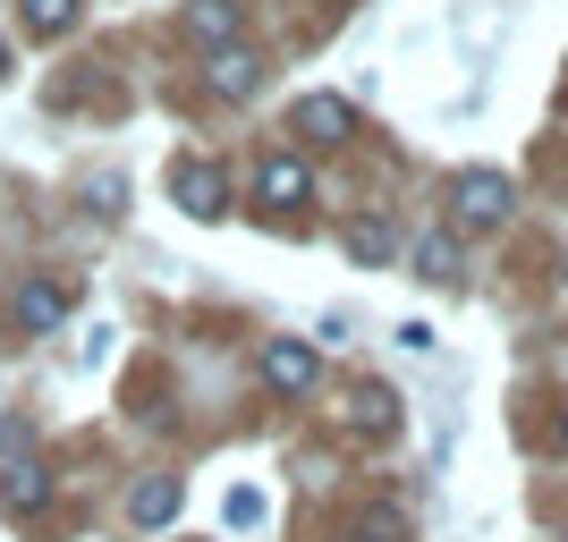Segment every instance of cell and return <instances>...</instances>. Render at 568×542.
<instances>
[{
	"label": "cell",
	"mask_w": 568,
	"mask_h": 542,
	"mask_svg": "<svg viewBox=\"0 0 568 542\" xmlns=\"http://www.w3.org/2000/svg\"><path fill=\"white\" fill-rule=\"evenodd\" d=\"M450 204H458V229H500L509 204H518V187H509L500 170H467V178L450 187Z\"/></svg>",
	"instance_id": "6da1fadb"
},
{
	"label": "cell",
	"mask_w": 568,
	"mask_h": 542,
	"mask_svg": "<svg viewBox=\"0 0 568 542\" xmlns=\"http://www.w3.org/2000/svg\"><path fill=\"white\" fill-rule=\"evenodd\" d=\"M69 306H77V297H69V280H18V288H9V323H18L26 339L60 330V323H69Z\"/></svg>",
	"instance_id": "7a4b0ae2"
},
{
	"label": "cell",
	"mask_w": 568,
	"mask_h": 542,
	"mask_svg": "<svg viewBox=\"0 0 568 542\" xmlns=\"http://www.w3.org/2000/svg\"><path fill=\"white\" fill-rule=\"evenodd\" d=\"M0 509H9V518H34V509H51V467L43 458H0Z\"/></svg>",
	"instance_id": "3957f363"
},
{
	"label": "cell",
	"mask_w": 568,
	"mask_h": 542,
	"mask_svg": "<svg viewBox=\"0 0 568 542\" xmlns=\"http://www.w3.org/2000/svg\"><path fill=\"white\" fill-rule=\"evenodd\" d=\"M170 187H179V213H187V221H221V213H230V178H221V162H179Z\"/></svg>",
	"instance_id": "277c9868"
},
{
	"label": "cell",
	"mask_w": 568,
	"mask_h": 542,
	"mask_svg": "<svg viewBox=\"0 0 568 542\" xmlns=\"http://www.w3.org/2000/svg\"><path fill=\"white\" fill-rule=\"evenodd\" d=\"M306 195H314V178H306L297 153H272V162L255 170V204H263V213H297Z\"/></svg>",
	"instance_id": "5b68a950"
},
{
	"label": "cell",
	"mask_w": 568,
	"mask_h": 542,
	"mask_svg": "<svg viewBox=\"0 0 568 542\" xmlns=\"http://www.w3.org/2000/svg\"><path fill=\"white\" fill-rule=\"evenodd\" d=\"M348 127H356V111L339 94H306L288 111V136H306V144H348Z\"/></svg>",
	"instance_id": "8992f818"
},
{
	"label": "cell",
	"mask_w": 568,
	"mask_h": 542,
	"mask_svg": "<svg viewBox=\"0 0 568 542\" xmlns=\"http://www.w3.org/2000/svg\"><path fill=\"white\" fill-rule=\"evenodd\" d=\"M314 374H323V365H314L306 339H272V348H263V381H272V390H288V399H306Z\"/></svg>",
	"instance_id": "52a82bcc"
},
{
	"label": "cell",
	"mask_w": 568,
	"mask_h": 542,
	"mask_svg": "<svg viewBox=\"0 0 568 542\" xmlns=\"http://www.w3.org/2000/svg\"><path fill=\"white\" fill-rule=\"evenodd\" d=\"M339 416H348V432H365V441H390V432H399V399H390L382 381H356Z\"/></svg>",
	"instance_id": "ba28073f"
},
{
	"label": "cell",
	"mask_w": 568,
	"mask_h": 542,
	"mask_svg": "<svg viewBox=\"0 0 568 542\" xmlns=\"http://www.w3.org/2000/svg\"><path fill=\"white\" fill-rule=\"evenodd\" d=\"M204 76H213L221 102H246V94L263 85V60H255L246 43H230V51H213V60H204Z\"/></svg>",
	"instance_id": "9c48e42d"
},
{
	"label": "cell",
	"mask_w": 568,
	"mask_h": 542,
	"mask_svg": "<svg viewBox=\"0 0 568 542\" xmlns=\"http://www.w3.org/2000/svg\"><path fill=\"white\" fill-rule=\"evenodd\" d=\"M187 43L230 51L237 43V0H195V9H187Z\"/></svg>",
	"instance_id": "30bf717a"
},
{
	"label": "cell",
	"mask_w": 568,
	"mask_h": 542,
	"mask_svg": "<svg viewBox=\"0 0 568 542\" xmlns=\"http://www.w3.org/2000/svg\"><path fill=\"white\" fill-rule=\"evenodd\" d=\"M348 542H407V509L399 500H365L348 518Z\"/></svg>",
	"instance_id": "8fae6325"
},
{
	"label": "cell",
	"mask_w": 568,
	"mask_h": 542,
	"mask_svg": "<svg viewBox=\"0 0 568 542\" xmlns=\"http://www.w3.org/2000/svg\"><path fill=\"white\" fill-rule=\"evenodd\" d=\"M128 518H136L144 534H153V525H170V518H179V483H170V474H153V483H136V500H128Z\"/></svg>",
	"instance_id": "7c38bea8"
},
{
	"label": "cell",
	"mask_w": 568,
	"mask_h": 542,
	"mask_svg": "<svg viewBox=\"0 0 568 542\" xmlns=\"http://www.w3.org/2000/svg\"><path fill=\"white\" fill-rule=\"evenodd\" d=\"M339 237H348V255H356V263H390V255H399V237H390V221H348Z\"/></svg>",
	"instance_id": "4fadbf2b"
},
{
	"label": "cell",
	"mask_w": 568,
	"mask_h": 542,
	"mask_svg": "<svg viewBox=\"0 0 568 542\" xmlns=\"http://www.w3.org/2000/svg\"><path fill=\"white\" fill-rule=\"evenodd\" d=\"M69 25H77V0H26V34L34 43H60Z\"/></svg>",
	"instance_id": "5bb4252c"
},
{
	"label": "cell",
	"mask_w": 568,
	"mask_h": 542,
	"mask_svg": "<svg viewBox=\"0 0 568 542\" xmlns=\"http://www.w3.org/2000/svg\"><path fill=\"white\" fill-rule=\"evenodd\" d=\"M416 272H425V280H458V237L450 229L416 237Z\"/></svg>",
	"instance_id": "9a60e30c"
},
{
	"label": "cell",
	"mask_w": 568,
	"mask_h": 542,
	"mask_svg": "<svg viewBox=\"0 0 568 542\" xmlns=\"http://www.w3.org/2000/svg\"><path fill=\"white\" fill-rule=\"evenodd\" d=\"M230 525H237V534L263 525V492H255V483H237V492H230Z\"/></svg>",
	"instance_id": "2e32d148"
},
{
	"label": "cell",
	"mask_w": 568,
	"mask_h": 542,
	"mask_svg": "<svg viewBox=\"0 0 568 542\" xmlns=\"http://www.w3.org/2000/svg\"><path fill=\"white\" fill-rule=\"evenodd\" d=\"M119 195H128V187H119V178H94V213H102V221H111V213H128Z\"/></svg>",
	"instance_id": "e0dca14e"
},
{
	"label": "cell",
	"mask_w": 568,
	"mask_h": 542,
	"mask_svg": "<svg viewBox=\"0 0 568 542\" xmlns=\"http://www.w3.org/2000/svg\"><path fill=\"white\" fill-rule=\"evenodd\" d=\"M0 76H9V43H0Z\"/></svg>",
	"instance_id": "ac0fdd59"
},
{
	"label": "cell",
	"mask_w": 568,
	"mask_h": 542,
	"mask_svg": "<svg viewBox=\"0 0 568 542\" xmlns=\"http://www.w3.org/2000/svg\"><path fill=\"white\" fill-rule=\"evenodd\" d=\"M560 449H568V416H560Z\"/></svg>",
	"instance_id": "d6986e66"
}]
</instances>
